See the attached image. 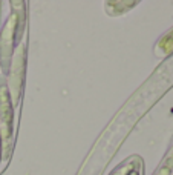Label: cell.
I'll use <instances>...</instances> for the list:
<instances>
[{
	"label": "cell",
	"instance_id": "1",
	"mask_svg": "<svg viewBox=\"0 0 173 175\" xmlns=\"http://www.w3.org/2000/svg\"><path fill=\"white\" fill-rule=\"evenodd\" d=\"M159 46H163L166 51H170V49H173V31H172V34H170V35L164 37V40H163V42H159Z\"/></svg>",
	"mask_w": 173,
	"mask_h": 175
}]
</instances>
